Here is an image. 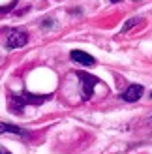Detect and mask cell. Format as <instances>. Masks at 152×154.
I'll use <instances>...</instances> for the list:
<instances>
[{"label":"cell","instance_id":"cell-1","mask_svg":"<svg viewBox=\"0 0 152 154\" xmlns=\"http://www.w3.org/2000/svg\"><path fill=\"white\" fill-rule=\"evenodd\" d=\"M47 96H34V94H13L11 96V102L10 107L13 113H21L25 105H38V103H43Z\"/></svg>","mask_w":152,"mask_h":154},{"label":"cell","instance_id":"cell-2","mask_svg":"<svg viewBox=\"0 0 152 154\" xmlns=\"http://www.w3.org/2000/svg\"><path fill=\"white\" fill-rule=\"evenodd\" d=\"M28 42V34L25 30H19V28H11L8 30V36H6V47L8 49H17L26 45Z\"/></svg>","mask_w":152,"mask_h":154},{"label":"cell","instance_id":"cell-3","mask_svg":"<svg viewBox=\"0 0 152 154\" xmlns=\"http://www.w3.org/2000/svg\"><path fill=\"white\" fill-rule=\"evenodd\" d=\"M77 77H79V81L83 85V100H88L92 96V92H94V87L98 85V77L90 75L87 72H77Z\"/></svg>","mask_w":152,"mask_h":154},{"label":"cell","instance_id":"cell-4","mask_svg":"<svg viewBox=\"0 0 152 154\" xmlns=\"http://www.w3.org/2000/svg\"><path fill=\"white\" fill-rule=\"evenodd\" d=\"M71 60L73 62H77V64H81V66H94L96 64V58L94 57H90L88 53H85V51H79V49H75V51H71Z\"/></svg>","mask_w":152,"mask_h":154},{"label":"cell","instance_id":"cell-5","mask_svg":"<svg viewBox=\"0 0 152 154\" xmlns=\"http://www.w3.org/2000/svg\"><path fill=\"white\" fill-rule=\"evenodd\" d=\"M143 92H145V88H143L141 85H132V87L126 88V92L122 94V98L126 100V102H137V100L143 96Z\"/></svg>","mask_w":152,"mask_h":154},{"label":"cell","instance_id":"cell-6","mask_svg":"<svg viewBox=\"0 0 152 154\" xmlns=\"http://www.w3.org/2000/svg\"><path fill=\"white\" fill-rule=\"evenodd\" d=\"M4 132H11V134H17V135H26V130H23L19 126H13V124H4V122H0V134Z\"/></svg>","mask_w":152,"mask_h":154},{"label":"cell","instance_id":"cell-7","mask_svg":"<svg viewBox=\"0 0 152 154\" xmlns=\"http://www.w3.org/2000/svg\"><path fill=\"white\" fill-rule=\"evenodd\" d=\"M139 21H141V19H137V17H135V19H130V21H128V23H126V25L122 26V32H126V30H130L132 26H135V25H137V23H139Z\"/></svg>","mask_w":152,"mask_h":154},{"label":"cell","instance_id":"cell-8","mask_svg":"<svg viewBox=\"0 0 152 154\" xmlns=\"http://www.w3.org/2000/svg\"><path fill=\"white\" fill-rule=\"evenodd\" d=\"M111 2H120V0H111Z\"/></svg>","mask_w":152,"mask_h":154},{"label":"cell","instance_id":"cell-9","mask_svg":"<svg viewBox=\"0 0 152 154\" xmlns=\"http://www.w3.org/2000/svg\"><path fill=\"white\" fill-rule=\"evenodd\" d=\"M4 154H11V152H4Z\"/></svg>","mask_w":152,"mask_h":154},{"label":"cell","instance_id":"cell-10","mask_svg":"<svg viewBox=\"0 0 152 154\" xmlns=\"http://www.w3.org/2000/svg\"><path fill=\"white\" fill-rule=\"evenodd\" d=\"M0 154H4V152H2V150H0Z\"/></svg>","mask_w":152,"mask_h":154},{"label":"cell","instance_id":"cell-11","mask_svg":"<svg viewBox=\"0 0 152 154\" xmlns=\"http://www.w3.org/2000/svg\"><path fill=\"white\" fill-rule=\"evenodd\" d=\"M150 96H152V94H150Z\"/></svg>","mask_w":152,"mask_h":154}]
</instances>
